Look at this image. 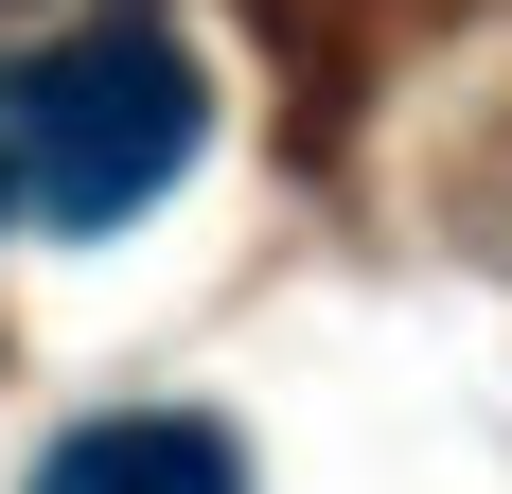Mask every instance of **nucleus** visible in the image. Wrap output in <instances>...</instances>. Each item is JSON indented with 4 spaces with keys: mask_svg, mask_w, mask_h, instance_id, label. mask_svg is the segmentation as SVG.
<instances>
[{
    "mask_svg": "<svg viewBox=\"0 0 512 494\" xmlns=\"http://www.w3.org/2000/svg\"><path fill=\"white\" fill-rule=\"evenodd\" d=\"M212 89L177 36H71L18 71V106H0V212H36V230H124V212H159V177L195 159Z\"/></svg>",
    "mask_w": 512,
    "mask_h": 494,
    "instance_id": "1",
    "label": "nucleus"
},
{
    "mask_svg": "<svg viewBox=\"0 0 512 494\" xmlns=\"http://www.w3.org/2000/svg\"><path fill=\"white\" fill-rule=\"evenodd\" d=\"M36 494H248V442L212 406H124V424H71Z\"/></svg>",
    "mask_w": 512,
    "mask_h": 494,
    "instance_id": "2",
    "label": "nucleus"
}]
</instances>
